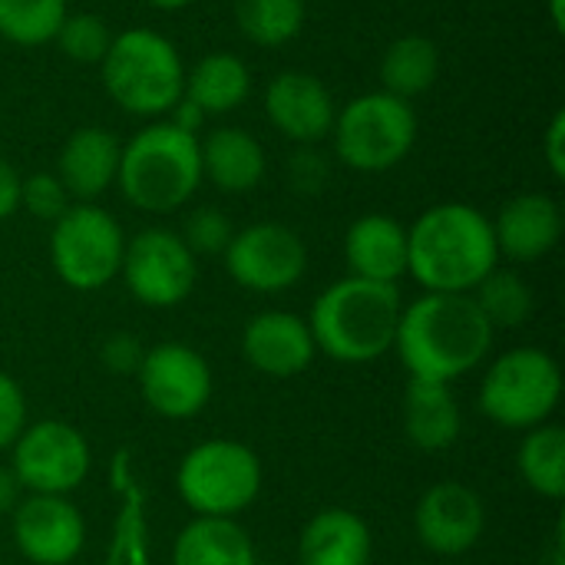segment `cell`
Listing matches in <instances>:
<instances>
[{"label":"cell","instance_id":"ba28073f","mask_svg":"<svg viewBox=\"0 0 565 565\" xmlns=\"http://www.w3.org/2000/svg\"><path fill=\"white\" fill-rule=\"evenodd\" d=\"M175 490L195 516L235 520L262 493V460L248 444L205 440L182 457Z\"/></svg>","mask_w":565,"mask_h":565},{"label":"cell","instance_id":"6da1fadb","mask_svg":"<svg viewBox=\"0 0 565 565\" xmlns=\"http://www.w3.org/2000/svg\"><path fill=\"white\" fill-rule=\"evenodd\" d=\"M493 334L473 295L427 291L401 311L394 351L411 377L450 384L487 361Z\"/></svg>","mask_w":565,"mask_h":565},{"label":"cell","instance_id":"7c38bea8","mask_svg":"<svg viewBox=\"0 0 565 565\" xmlns=\"http://www.w3.org/2000/svg\"><path fill=\"white\" fill-rule=\"evenodd\" d=\"M222 255L232 281L255 295L288 291L308 268V248L301 235L281 222H255L238 228Z\"/></svg>","mask_w":565,"mask_h":565},{"label":"cell","instance_id":"8d00e7d4","mask_svg":"<svg viewBox=\"0 0 565 565\" xmlns=\"http://www.w3.org/2000/svg\"><path fill=\"white\" fill-rule=\"evenodd\" d=\"M328 179V166L321 162V156L315 149H301L295 159H291V182L301 189V192H318Z\"/></svg>","mask_w":565,"mask_h":565},{"label":"cell","instance_id":"8fae6325","mask_svg":"<svg viewBox=\"0 0 565 565\" xmlns=\"http://www.w3.org/2000/svg\"><path fill=\"white\" fill-rule=\"evenodd\" d=\"M129 295L146 308H175L182 305L199 278V262L169 228H142L126 242L122 268Z\"/></svg>","mask_w":565,"mask_h":565},{"label":"cell","instance_id":"d6a6232c","mask_svg":"<svg viewBox=\"0 0 565 565\" xmlns=\"http://www.w3.org/2000/svg\"><path fill=\"white\" fill-rule=\"evenodd\" d=\"M235 235V225L225 212L212 209V205H202L195 209L189 218H185V228H182V242L189 245V252L199 258V255H222L228 248Z\"/></svg>","mask_w":565,"mask_h":565},{"label":"cell","instance_id":"4316f807","mask_svg":"<svg viewBox=\"0 0 565 565\" xmlns=\"http://www.w3.org/2000/svg\"><path fill=\"white\" fill-rule=\"evenodd\" d=\"M520 477L526 487L546 500H563L565 497V430L559 424H540L526 430L520 454Z\"/></svg>","mask_w":565,"mask_h":565},{"label":"cell","instance_id":"cb8c5ba5","mask_svg":"<svg viewBox=\"0 0 565 565\" xmlns=\"http://www.w3.org/2000/svg\"><path fill=\"white\" fill-rule=\"evenodd\" d=\"M172 565H258V556L242 523L225 516H195L175 536Z\"/></svg>","mask_w":565,"mask_h":565},{"label":"cell","instance_id":"52a82bcc","mask_svg":"<svg viewBox=\"0 0 565 565\" xmlns=\"http://www.w3.org/2000/svg\"><path fill=\"white\" fill-rule=\"evenodd\" d=\"M563 397V371L543 348H513L500 354L483 384L480 411L507 430H533L553 417Z\"/></svg>","mask_w":565,"mask_h":565},{"label":"cell","instance_id":"f35d334b","mask_svg":"<svg viewBox=\"0 0 565 565\" xmlns=\"http://www.w3.org/2000/svg\"><path fill=\"white\" fill-rule=\"evenodd\" d=\"M20 179L23 175L0 156V222L20 209Z\"/></svg>","mask_w":565,"mask_h":565},{"label":"cell","instance_id":"7a4b0ae2","mask_svg":"<svg viewBox=\"0 0 565 565\" xmlns=\"http://www.w3.org/2000/svg\"><path fill=\"white\" fill-rule=\"evenodd\" d=\"M500 265L493 222L467 202H440L407 228V275L427 291L470 295Z\"/></svg>","mask_w":565,"mask_h":565},{"label":"cell","instance_id":"1f68e13d","mask_svg":"<svg viewBox=\"0 0 565 565\" xmlns=\"http://www.w3.org/2000/svg\"><path fill=\"white\" fill-rule=\"evenodd\" d=\"M106 565H149L142 497L132 487H126V497H122V507H119V520H116V530H113L109 563Z\"/></svg>","mask_w":565,"mask_h":565},{"label":"cell","instance_id":"8992f818","mask_svg":"<svg viewBox=\"0 0 565 565\" xmlns=\"http://www.w3.org/2000/svg\"><path fill=\"white\" fill-rule=\"evenodd\" d=\"M417 129L420 122L407 99L384 89L361 93L334 116V156L354 172H387L411 156Z\"/></svg>","mask_w":565,"mask_h":565},{"label":"cell","instance_id":"4dcf8cb0","mask_svg":"<svg viewBox=\"0 0 565 565\" xmlns=\"http://www.w3.org/2000/svg\"><path fill=\"white\" fill-rule=\"evenodd\" d=\"M53 43L73 63H96L99 66L109 43H113V30L99 13H66Z\"/></svg>","mask_w":565,"mask_h":565},{"label":"cell","instance_id":"f546056e","mask_svg":"<svg viewBox=\"0 0 565 565\" xmlns=\"http://www.w3.org/2000/svg\"><path fill=\"white\" fill-rule=\"evenodd\" d=\"M66 13V0H0V36L17 46L53 43Z\"/></svg>","mask_w":565,"mask_h":565},{"label":"cell","instance_id":"b9f144b4","mask_svg":"<svg viewBox=\"0 0 565 565\" xmlns=\"http://www.w3.org/2000/svg\"><path fill=\"white\" fill-rule=\"evenodd\" d=\"M550 20L556 26V33L565 30V0H550Z\"/></svg>","mask_w":565,"mask_h":565},{"label":"cell","instance_id":"ac0fdd59","mask_svg":"<svg viewBox=\"0 0 565 565\" xmlns=\"http://www.w3.org/2000/svg\"><path fill=\"white\" fill-rule=\"evenodd\" d=\"M493 222L497 252L513 262H540L563 238V209L546 192L513 195Z\"/></svg>","mask_w":565,"mask_h":565},{"label":"cell","instance_id":"3957f363","mask_svg":"<svg viewBox=\"0 0 565 565\" xmlns=\"http://www.w3.org/2000/svg\"><path fill=\"white\" fill-rule=\"evenodd\" d=\"M404 301L397 285L341 278L328 285L311 305V338L321 354L338 364H371L394 351Z\"/></svg>","mask_w":565,"mask_h":565},{"label":"cell","instance_id":"4fadbf2b","mask_svg":"<svg viewBox=\"0 0 565 565\" xmlns=\"http://www.w3.org/2000/svg\"><path fill=\"white\" fill-rule=\"evenodd\" d=\"M142 401L166 420H189L205 411L212 397V367L209 361L179 341L156 344L142 354L136 371Z\"/></svg>","mask_w":565,"mask_h":565},{"label":"cell","instance_id":"5b68a950","mask_svg":"<svg viewBox=\"0 0 565 565\" xmlns=\"http://www.w3.org/2000/svg\"><path fill=\"white\" fill-rule=\"evenodd\" d=\"M99 79L122 113L159 119L182 99L185 63L169 36L132 26L113 36L99 63Z\"/></svg>","mask_w":565,"mask_h":565},{"label":"cell","instance_id":"ffe728a7","mask_svg":"<svg viewBox=\"0 0 565 565\" xmlns=\"http://www.w3.org/2000/svg\"><path fill=\"white\" fill-rule=\"evenodd\" d=\"M344 262L354 278L397 285L407 275V228L384 212L361 215L344 235Z\"/></svg>","mask_w":565,"mask_h":565},{"label":"cell","instance_id":"d6986e66","mask_svg":"<svg viewBox=\"0 0 565 565\" xmlns=\"http://www.w3.org/2000/svg\"><path fill=\"white\" fill-rule=\"evenodd\" d=\"M122 142L103 126H79L56 156V179L76 202H96L119 172Z\"/></svg>","mask_w":565,"mask_h":565},{"label":"cell","instance_id":"7bdbcfd3","mask_svg":"<svg viewBox=\"0 0 565 565\" xmlns=\"http://www.w3.org/2000/svg\"><path fill=\"white\" fill-rule=\"evenodd\" d=\"M146 3H152L156 10H169V13H172V10H185V7L195 3V0H146Z\"/></svg>","mask_w":565,"mask_h":565},{"label":"cell","instance_id":"ee69618b","mask_svg":"<svg viewBox=\"0 0 565 565\" xmlns=\"http://www.w3.org/2000/svg\"><path fill=\"white\" fill-rule=\"evenodd\" d=\"M546 565H565V550H563V536H556V546L550 553V563Z\"/></svg>","mask_w":565,"mask_h":565},{"label":"cell","instance_id":"277c9868","mask_svg":"<svg viewBox=\"0 0 565 565\" xmlns=\"http://www.w3.org/2000/svg\"><path fill=\"white\" fill-rule=\"evenodd\" d=\"M116 185L139 212L169 215L182 209L202 185L199 136L175 129L169 119L142 126L122 146Z\"/></svg>","mask_w":565,"mask_h":565},{"label":"cell","instance_id":"836d02e7","mask_svg":"<svg viewBox=\"0 0 565 565\" xmlns=\"http://www.w3.org/2000/svg\"><path fill=\"white\" fill-rule=\"evenodd\" d=\"M70 195L56 172H33L20 179V209H26L40 222H56L70 209Z\"/></svg>","mask_w":565,"mask_h":565},{"label":"cell","instance_id":"2e32d148","mask_svg":"<svg viewBox=\"0 0 565 565\" xmlns=\"http://www.w3.org/2000/svg\"><path fill=\"white\" fill-rule=\"evenodd\" d=\"M265 116L268 122L298 146H315L334 129V96L331 89L305 70H281L265 86Z\"/></svg>","mask_w":565,"mask_h":565},{"label":"cell","instance_id":"e0dca14e","mask_svg":"<svg viewBox=\"0 0 565 565\" xmlns=\"http://www.w3.org/2000/svg\"><path fill=\"white\" fill-rule=\"evenodd\" d=\"M245 361L268 377H295L311 367L318 348L305 318L291 311H262L242 331Z\"/></svg>","mask_w":565,"mask_h":565},{"label":"cell","instance_id":"60d3db41","mask_svg":"<svg viewBox=\"0 0 565 565\" xmlns=\"http://www.w3.org/2000/svg\"><path fill=\"white\" fill-rule=\"evenodd\" d=\"M20 493H23V487L17 483L13 470H10V467H0V520L10 516V513L17 510Z\"/></svg>","mask_w":565,"mask_h":565},{"label":"cell","instance_id":"ab89813d","mask_svg":"<svg viewBox=\"0 0 565 565\" xmlns=\"http://www.w3.org/2000/svg\"><path fill=\"white\" fill-rule=\"evenodd\" d=\"M166 119L175 126V129H182V132H192V136H199L202 129H205V122H209V116L192 103V99H179L169 113H166Z\"/></svg>","mask_w":565,"mask_h":565},{"label":"cell","instance_id":"e575fe53","mask_svg":"<svg viewBox=\"0 0 565 565\" xmlns=\"http://www.w3.org/2000/svg\"><path fill=\"white\" fill-rule=\"evenodd\" d=\"M26 427V397L20 384L0 371V450H10Z\"/></svg>","mask_w":565,"mask_h":565},{"label":"cell","instance_id":"484cf974","mask_svg":"<svg viewBox=\"0 0 565 565\" xmlns=\"http://www.w3.org/2000/svg\"><path fill=\"white\" fill-rule=\"evenodd\" d=\"M440 76V50L430 36L407 33L397 36L381 60V89L397 96V99H414L427 93Z\"/></svg>","mask_w":565,"mask_h":565},{"label":"cell","instance_id":"74e56055","mask_svg":"<svg viewBox=\"0 0 565 565\" xmlns=\"http://www.w3.org/2000/svg\"><path fill=\"white\" fill-rule=\"evenodd\" d=\"M543 159L550 166V175L553 179H563L565 175V113H553L550 126H546V136H543Z\"/></svg>","mask_w":565,"mask_h":565},{"label":"cell","instance_id":"f1b7e54d","mask_svg":"<svg viewBox=\"0 0 565 565\" xmlns=\"http://www.w3.org/2000/svg\"><path fill=\"white\" fill-rule=\"evenodd\" d=\"M470 295H473L477 308L483 311V318L493 324V331L497 328H520L533 315V288L513 268L497 265Z\"/></svg>","mask_w":565,"mask_h":565},{"label":"cell","instance_id":"30bf717a","mask_svg":"<svg viewBox=\"0 0 565 565\" xmlns=\"http://www.w3.org/2000/svg\"><path fill=\"white\" fill-rule=\"evenodd\" d=\"M10 450V470L17 483L40 497H70L76 487H83L93 463L86 437L63 420L26 424Z\"/></svg>","mask_w":565,"mask_h":565},{"label":"cell","instance_id":"83f0119b","mask_svg":"<svg viewBox=\"0 0 565 565\" xmlns=\"http://www.w3.org/2000/svg\"><path fill=\"white\" fill-rule=\"evenodd\" d=\"M235 20L255 46H285L305 26V0H235Z\"/></svg>","mask_w":565,"mask_h":565},{"label":"cell","instance_id":"603a6c76","mask_svg":"<svg viewBox=\"0 0 565 565\" xmlns=\"http://www.w3.org/2000/svg\"><path fill=\"white\" fill-rule=\"evenodd\" d=\"M374 540L367 523L341 507H328L308 520L298 540L301 565H371Z\"/></svg>","mask_w":565,"mask_h":565},{"label":"cell","instance_id":"9a60e30c","mask_svg":"<svg viewBox=\"0 0 565 565\" xmlns=\"http://www.w3.org/2000/svg\"><path fill=\"white\" fill-rule=\"evenodd\" d=\"M13 516V543L23 559L33 565H70L86 543L83 513L66 497H40L30 493L17 503Z\"/></svg>","mask_w":565,"mask_h":565},{"label":"cell","instance_id":"d4e9b609","mask_svg":"<svg viewBox=\"0 0 565 565\" xmlns=\"http://www.w3.org/2000/svg\"><path fill=\"white\" fill-rule=\"evenodd\" d=\"M252 93V70L235 53H209L185 70L182 96L192 99L209 119L238 109Z\"/></svg>","mask_w":565,"mask_h":565},{"label":"cell","instance_id":"44dd1931","mask_svg":"<svg viewBox=\"0 0 565 565\" xmlns=\"http://www.w3.org/2000/svg\"><path fill=\"white\" fill-rule=\"evenodd\" d=\"M404 430L407 440L424 454L450 450L463 430V414L454 387L444 381L411 377L404 391Z\"/></svg>","mask_w":565,"mask_h":565},{"label":"cell","instance_id":"d590c367","mask_svg":"<svg viewBox=\"0 0 565 565\" xmlns=\"http://www.w3.org/2000/svg\"><path fill=\"white\" fill-rule=\"evenodd\" d=\"M142 354H146V351H142L139 338H136V334H126V331L109 334V338L103 341V351H99L106 371H113V374H136L139 364H142Z\"/></svg>","mask_w":565,"mask_h":565},{"label":"cell","instance_id":"9c48e42d","mask_svg":"<svg viewBox=\"0 0 565 565\" xmlns=\"http://www.w3.org/2000/svg\"><path fill=\"white\" fill-rule=\"evenodd\" d=\"M126 235L96 202H73L50 232V262L73 291H99L122 268Z\"/></svg>","mask_w":565,"mask_h":565},{"label":"cell","instance_id":"7402d4cb","mask_svg":"<svg viewBox=\"0 0 565 565\" xmlns=\"http://www.w3.org/2000/svg\"><path fill=\"white\" fill-rule=\"evenodd\" d=\"M199 152H202V179H209L215 189L228 195L252 192L268 169L262 142L238 126L209 129L205 139H199Z\"/></svg>","mask_w":565,"mask_h":565},{"label":"cell","instance_id":"5bb4252c","mask_svg":"<svg viewBox=\"0 0 565 565\" xmlns=\"http://www.w3.org/2000/svg\"><path fill=\"white\" fill-rule=\"evenodd\" d=\"M414 530L424 550L437 556H463L470 553L483 530H487V510L477 490H470L460 480L434 483L414 510Z\"/></svg>","mask_w":565,"mask_h":565}]
</instances>
